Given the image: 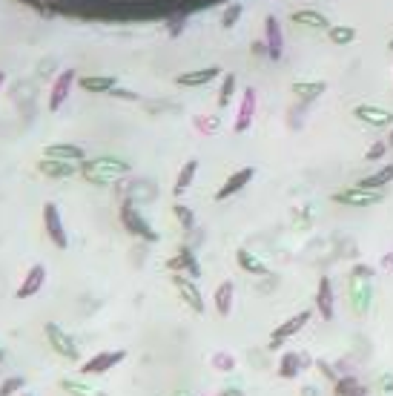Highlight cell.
I'll return each mask as SVG.
<instances>
[{
	"label": "cell",
	"mask_w": 393,
	"mask_h": 396,
	"mask_svg": "<svg viewBox=\"0 0 393 396\" xmlns=\"http://www.w3.org/2000/svg\"><path fill=\"white\" fill-rule=\"evenodd\" d=\"M129 166L124 158H109V155H103V158H92V161H83L81 164V175L90 181V184H101V187H106V184H112V181H118V178H124V175H129Z\"/></svg>",
	"instance_id": "obj_1"
},
{
	"label": "cell",
	"mask_w": 393,
	"mask_h": 396,
	"mask_svg": "<svg viewBox=\"0 0 393 396\" xmlns=\"http://www.w3.org/2000/svg\"><path fill=\"white\" fill-rule=\"evenodd\" d=\"M121 224H124V230L129 236H138L144 241H158V233L152 230V224L141 216V210H138L133 201H124L121 204Z\"/></svg>",
	"instance_id": "obj_2"
},
{
	"label": "cell",
	"mask_w": 393,
	"mask_h": 396,
	"mask_svg": "<svg viewBox=\"0 0 393 396\" xmlns=\"http://www.w3.org/2000/svg\"><path fill=\"white\" fill-rule=\"evenodd\" d=\"M370 276H374V270L359 264L353 267V279H351V299H353V307L356 313H365L370 307Z\"/></svg>",
	"instance_id": "obj_3"
},
{
	"label": "cell",
	"mask_w": 393,
	"mask_h": 396,
	"mask_svg": "<svg viewBox=\"0 0 393 396\" xmlns=\"http://www.w3.org/2000/svg\"><path fill=\"white\" fill-rule=\"evenodd\" d=\"M43 227H47V236H49V241L58 250H67L69 247V236H67V230H63L60 210H58V204H52V201L43 204Z\"/></svg>",
	"instance_id": "obj_4"
},
{
	"label": "cell",
	"mask_w": 393,
	"mask_h": 396,
	"mask_svg": "<svg viewBox=\"0 0 393 396\" xmlns=\"http://www.w3.org/2000/svg\"><path fill=\"white\" fill-rule=\"evenodd\" d=\"M382 198H385L382 190H367V187H362V184H356V187H351V190H342V193L333 196V201L344 204V207H374Z\"/></svg>",
	"instance_id": "obj_5"
},
{
	"label": "cell",
	"mask_w": 393,
	"mask_h": 396,
	"mask_svg": "<svg viewBox=\"0 0 393 396\" xmlns=\"http://www.w3.org/2000/svg\"><path fill=\"white\" fill-rule=\"evenodd\" d=\"M75 80H78V72L75 69H63L55 83H52V89H49V112H60V107L69 101L72 95V87H75Z\"/></svg>",
	"instance_id": "obj_6"
},
{
	"label": "cell",
	"mask_w": 393,
	"mask_h": 396,
	"mask_svg": "<svg viewBox=\"0 0 393 396\" xmlns=\"http://www.w3.org/2000/svg\"><path fill=\"white\" fill-rule=\"evenodd\" d=\"M43 330H47V339H49L55 353H60V356H67V359H78V345L72 342V336L60 325L47 322V327H43Z\"/></svg>",
	"instance_id": "obj_7"
},
{
	"label": "cell",
	"mask_w": 393,
	"mask_h": 396,
	"mask_svg": "<svg viewBox=\"0 0 393 396\" xmlns=\"http://www.w3.org/2000/svg\"><path fill=\"white\" fill-rule=\"evenodd\" d=\"M172 284H176L178 296L195 310V313H204V296H201L199 284H195V279H190V276H184V273H176V276H172Z\"/></svg>",
	"instance_id": "obj_8"
},
{
	"label": "cell",
	"mask_w": 393,
	"mask_h": 396,
	"mask_svg": "<svg viewBox=\"0 0 393 396\" xmlns=\"http://www.w3.org/2000/svg\"><path fill=\"white\" fill-rule=\"evenodd\" d=\"M265 46L270 60H281V55H285V35H281V24L273 15L265 17Z\"/></svg>",
	"instance_id": "obj_9"
},
{
	"label": "cell",
	"mask_w": 393,
	"mask_h": 396,
	"mask_svg": "<svg viewBox=\"0 0 393 396\" xmlns=\"http://www.w3.org/2000/svg\"><path fill=\"white\" fill-rule=\"evenodd\" d=\"M310 322V310H301V313H296V316H290L285 325H278L276 330H273V336H270V347H278V345H285L287 339H293L296 333Z\"/></svg>",
	"instance_id": "obj_10"
},
{
	"label": "cell",
	"mask_w": 393,
	"mask_h": 396,
	"mask_svg": "<svg viewBox=\"0 0 393 396\" xmlns=\"http://www.w3.org/2000/svg\"><path fill=\"white\" fill-rule=\"evenodd\" d=\"M356 121L367 123V127H376V130H385L393 123V112L382 110V107H374V103H359V107L353 110Z\"/></svg>",
	"instance_id": "obj_11"
},
{
	"label": "cell",
	"mask_w": 393,
	"mask_h": 396,
	"mask_svg": "<svg viewBox=\"0 0 393 396\" xmlns=\"http://www.w3.org/2000/svg\"><path fill=\"white\" fill-rule=\"evenodd\" d=\"M253 175H256V170L253 166H242V170H235L224 184H221V190L215 193V201H227L230 196H235V193H242L244 187L253 181Z\"/></svg>",
	"instance_id": "obj_12"
},
{
	"label": "cell",
	"mask_w": 393,
	"mask_h": 396,
	"mask_svg": "<svg viewBox=\"0 0 393 396\" xmlns=\"http://www.w3.org/2000/svg\"><path fill=\"white\" fill-rule=\"evenodd\" d=\"M215 78H221V69L218 67H204V69H190V72H181L176 75V83L178 87H207Z\"/></svg>",
	"instance_id": "obj_13"
},
{
	"label": "cell",
	"mask_w": 393,
	"mask_h": 396,
	"mask_svg": "<svg viewBox=\"0 0 393 396\" xmlns=\"http://www.w3.org/2000/svg\"><path fill=\"white\" fill-rule=\"evenodd\" d=\"M256 89L247 87L242 95V107H238V118H235V132H247L253 127V118H256Z\"/></svg>",
	"instance_id": "obj_14"
},
{
	"label": "cell",
	"mask_w": 393,
	"mask_h": 396,
	"mask_svg": "<svg viewBox=\"0 0 393 396\" xmlns=\"http://www.w3.org/2000/svg\"><path fill=\"white\" fill-rule=\"evenodd\" d=\"M124 356H126V350H103V353H98V356H92L90 362H83V373H106L109 368H115L118 362H124Z\"/></svg>",
	"instance_id": "obj_15"
},
{
	"label": "cell",
	"mask_w": 393,
	"mask_h": 396,
	"mask_svg": "<svg viewBox=\"0 0 393 396\" xmlns=\"http://www.w3.org/2000/svg\"><path fill=\"white\" fill-rule=\"evenodd\" d=\"M37 170L43 175H49V178H72L81 170V164H75V161H58V158H43L37 164Z\"/></svg>",
	"instance_id": "obj_16"
},
{
	"label": "cell",
	"mask_w": 393,
	"mask_h": 396,
	"mask_svg": "<svg viewBox=\"0 0 393 396\" xmlns=\"http://www.w3.org/2000/svg\"><path fill=\"white\" fill-rule=\"evenodd\" d=\"M43 158H58V161H75V164H83L86 161V153L78 144H49L43 150Z\"/></svg>",
	"instance_id": "obj_17"
},
{
	"label": "cell",
	"mask_w": 393,
	"mask_h": 396,
	"mask_svg": "<svg viewBox=\"0 0 393 396\" xmlns=\"http://www.w3.org/2000/svg\"><path fill=\"white\" fill-rule=\"evenodd\" d=\"M43 282H47V267H43V264L29 267V273H26L24 284L17 287V299H32V296L37 293V290L43 287Z\"/></svg>",
	"instance_id": "obj_18"
},
{
	"label": "cell",
	"mask_w": 393,
	"mask_h": 396,
	"mask_svg": "<svg viewBox=\"0 0 393 396\" xmlns=\"http://www.w3.org/2000/svg\"><path fill=\"white\" fill-rule=\"evenodd\" d=\"M169 270H176V273H178V270H184V273L190 276V279H199L201 276V264L199 261H195V253H192V250H178V253L176 256H172L169 259V264H167Z\"/></svg>",
	"instance_id": "obj_19"
},
{
	"label": "cell",
	"mask_w": 393,
	"mask_h": 396,
	"mask_svg": "<svg viewBox=\"0 0 393 396\" xmlns=\"http://www.w3.org/2000/svg\"><path fill=\"white\" fill-rule=\"evenodd\" d=\"M83 92H95V95H106V92H115L118 83L112 75H86L78 80Z\"/></svg>",
	"instance_id": "obj_20"
},
{
	"label": "cell",
	"mask_w": 393,
	"mask_h": 396,
	"mask_svg": "<svg viewBox=\"0 0 393 396\" xmlns=\"http://www.w3.org/2000/svg\"><path fill=\"white\" fill-rule=\"evenodd\" d=\"M333 304H336V299H333V284H331V279H321L319 282V290H316V307H319V313H321V319H333Z\"/></svg>",
	"instance_id": "obj_21"
},
{
	"label": "cell",
	"mask_w": 393,
	"mask_h": 396,
	"mask_svg": "<svg viewBox=\"0 0 393 396\" xmlns=\"http://www.w3.org/2000/svg\"><path fill=\"white\" fill-rule=\"evenodd\" d=\"M235 259H238V267H242L244 273H253V276H267V273H270L267 264L261 261L256 253H250V250H244V247L235 253Z\"/></svg>",
	"instance_id": "obj_22"
},
{
	"label": "cell",
	"mask_w": 393,
	"mask_h": 396,
	"mask_svg": "<svg viewBox=\"0 0 393 396\" xmlns=\"http://www.w3.org/2000/svg\"><path fill=\"white\" fill-rule=\"evenodd\" d=\"M293 24H301V26H308V29H331V20H327L321 12H316V9H299V12H293Z\"/></svg>",
	"instance_id": "obj_23"
},
{
	"label": "cell",
	"mask_w": 393,
	"mask_h": 396,
	"mask_svg": "<svg viewBox=\"0 0 393 396\" xmlns=\"http://www.w3.org/2000/svg\"><path fill=\"white\" fill-rule=\"evenodd\" d=\"M324 89H327V83H324V80H299V83H293L296 98H299V101H304V103L316 101Z\"/></svg>",
	"instance_id": "obj_24"
},
{
	"label": "cell",
	"mask_w": 393,
	"mask_h": 396,
	"mask_svg": "<svg viewBox=\"0 0 393 396\" xmlns=\"http://www.w3.org/2000/svg\"><path fill=\"white\" fill-rule=\"evenodd\" d=\"M390 181H393V164H385V166H379L376 173H370L367 178H362L359 184L367 187V190H385Z\"/></svg>",
	"instance_id": "obj_25"
},
{
	"label": "cell",
	"mask_w": 393,
	"mask_h": 396,
	"mask_svg": "<svg viewBox=\"0 0 393 396\" xmlns=\"http://www.w3.org/2000/svg\"><path fill=\"white\" fill-rule=\"evenodd\" d=\"M233 293H235V287L233 282H221L215 290V310H218V316H230V310H233Z\"/></svg>",
	"instance_id": "obj_26"
},
{
	"label": "cell",
	"mask_w": 393,
	"mask_h": 396,
	"mask_svg": "<svg viewBox=\"0 0 393 396\" xmlns=\"http://www.w3.org/2000/svg\"><path fill=\"white\" fill-rule=\"evenodd\" d=\"M195 173H199V161H195V158L184 161V166H181V173H178V178H176V187H172V193H176V196H181V193L187 190V187L192 184Z\"/></svg>",
	"instance_id": "obj_27"
},
{
	"label": "cell",
	"mask_w": 393,
	"mask_h": 396,
	"mask_svg": "<svg viewBox=\"0 0 393 396\" xmlns=\"http://www.w3.org/2000/svg\"><path fill=\"white\" fill-rule=\"evenodd\" d=\"M327 37H331V44H336V46H347V44H353V40H356V29L339 24V26L327 29Z\"/></svg>",
	"instance_id": "obj_28"
},
{
	"label": "cell",
	"mask_w": 393,
	"mask_h": 396,
	"mask_svg": "<svg viewBox=\"0 0 393 396\" xmlns=\"http://www.w3.org/2000/svg\"><path fill=\"white\" fill-rule=\"evenodd\" d=\"M299 368H301L299 353H285V356H281V365H278V373L285 379H293V377H299Z\"/></svg>",
	"instance_id": "obj_29"
},
{
	"label": "cell",
	"mask_w": 393,
	"mask_h": 396,
	"mask_svg": "<svg viewBox=\"0 0 393 396\" xmlns=\"http://www.w3.org/2000/svg\"><path fill=\"white\" fill-rule=\"evenodd\" d=\"M233 92H235V75L233 72H227V75H221V89H218V107H227L230 103V98H233Z\"/></svg>",
	"instance_id": "obj_30"
},
{
	"label": "cell",
	"mask_w": 393,
	"mask_h": 396,
	"mask_svg": "<svg viewBox=\"0 0 393 396\" xmlns=\"http://www.w3.org/2000/svg\"><path fill=\"white\" fill-rule=\"evenodd\" d=\"M242 15H244V6H242V3H230V6L224 9V15H221V26H224V29H233L238 20H242Z\"/></svg>",
	"instance_id": "obj_31"
},
{
	"label": "cell",
	"mask_w": 393,
	"mask_h": 396,
	"mask_svg": "<svg viewBox=\"0 0 393 396\" xmlns=\"http://www.w3.org/2000/svg\"><path fill=\"white\" fill-rule=\"evenodd\" d=\"M60 385H63V390H69L72 396H101V393H98L95 388L83 385V382H75V379H63Z\"/></svg>",
	"instance_id": "obj_32"
},
{
	"label": "cell",
	"mask_w": 393,
	"mask_h": 396,
	"mask_svg": "<svg viewBox=\"0 0 393 396\" xmlns=\"http://www.w3.org/2000/svg\"><path fill=\"white\" fill-rule=\"evenodd\" d=\"M172 213H176V218L181 221V227H184V230H192V227H195V216H192V210H190V207H184V204H176V207H172Z\"/></svg>",
	"instance_id": "obj_33"
},
{
	"label": "cell",
	"mask_w": 393,
	"mask_h": 396,
	"mask_svg": "<svg viewBox=\"0 0 393 396\" xmlns=\"http://www.w3.org/2000/svg\"><path fill=\"white\" fill-rule=\"evenodd\" d=\"M390 147H387V141H376V144H370L367 147V153H365V161H379V158H385V153H387Z\"/></svg>",
	"instance_id": "obj_34"
},
{
	"label": "cell",
	"mask_w": 393,
	"mask_h": 396,
	"mask_svg": "<svg viewBox=\"0 0 393 396\" xmlns=\"http://www.w3.org/2000/svg\"><path fill=\"white\" fill-rule=\"evenodd\" d=\"M20 388H24V377H12V379H6L3 385H0V396H12Z\"/></svg>",
	"instance_id": "obj_35"
},
{
	"label": "cell",
	"mask_w": 393,
	"mask_h": 396,
	"mask_svg": "<svg viewBox=\"0 0 393 396\" xmlns=\"http://www.w3.org/2000/svg\"><path fill=\"white\" fill-rule=\"evenodd\" d=\"M336 390H339V396H353V393L359 390V385H356L353 379H339V382H336Z\"/></svg>",
	"instance_id": "obj_36"
},
{
	"label": "cell",
	"mask_w": 393,
	"mask_h": 396,
	"mask_svg": "<svg viewBox=\"0 0 393 396\" xmlns=\"http://www.w3.org/2000/svg\"><path fill=\"white\" fill-rule=\"evenodd\" d=\"M382 390H393V373H385V379H382Z\"/></svg>",
	"instance_id": "obj_37"
},
{
	"label": "cell",
	"mask_w": 393,
	"mask_h": 396,
	"mask_svg": "<svg viewBox=\"0 0 393 396\" xmlns=\"http://www.w3.org/2000/svg\"><path fill=\"white\" fill-rule=\"evenodd\" d=\"M382 264H385V267H393V256H385V259H382Z\"/></svg>",
	"instance_id": "obj_38"
},
{
	"label": "cell",
	"mask_w": 393,
	"mask_h": 396,
	"mask_svg": "<svg viewBox=\"0 0 393 396\" xmlns=\"http://www.w3.org/2000/svg\"><path fill=\"white\" fill-rule=\"evenodd\" d=\"M221 396H242V390H224Z\"/></svg>",
	"instance_id": "obj_39"
},
{
	"label": "cell",
	"mask_w": 393,
	"mask_h": 396,
	"mask_svg": "<svg viewBox=\"0 0 393 396\" xmlns=\"http://www.w3.org/2000/svg\"><path fill=\"white\" fill-rule=\"evenodd\" d=\"M3 83H6V72L0 69V89H3Z\"/></svg>",
	"instance_id": "obj_40"
},
{
	"label": "cell",
	"mask_w": 393,
	"mask_h": 396,
	"mask_svg": "<svg viewBox=\"0 0 393 396\" xmlns=\"http://www.w3.org/2000/svg\"><path fill=\"white\" fill-rule=\"evenodd\" d=\"M387 147L393 150V130H390V135H387Z\"/></svg>",
	"instance_id": "obj_41"
},
{
	"label": "cell",
	"mask_w": 393,
	"mask_h": 396,
	"mask_svg": "<svg viewBox=\"0 0 393 396\" xmlns=\"http://www.w3.org/2000/svg\"><path fill=\"white\" fill-rule=\"evenodd\" d=\"M353 396H365V393H362V388H359V390H356V393H353Z\"/></svg>",
	"instance_id": "obj_42"
},
{
	"label": "cell",
	"mask_w": 393,
	"mask_h": 396,
	"mask_svg": "<svg viewBox=\"0 0 393 396\" xmlns=\"http://www.w3.org/2000/svg\"><path fill=\"white\" fill-rule=\"evenodd\" d=\"M387 46H390V52H393V37H390V44H387Z\"/></svg>",
	"instance_id": "obj_43"
},
{
	"label": "cell",
	"mask_w": 393,
	"mask_h": 396,
	"mask_svg": "<svg viewBox=\"0 0 393 396\" xmlns=\"http://www.w3.org/2000/svg\"><path fill=\"white\" fill-rule=\"evenodd\" d=\"M0 362H3V350H0Z\"/></svg>",
	"instance_id": "obj_44"
}]
</instances>
